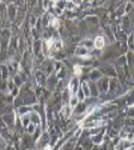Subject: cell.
I'll use <instances>...</instances> for the list:
<instances>
[{
    "instance_id": "9",
    "label": "cell",
    "mask_w": 134,
    "mask_h": 150,
    "mask_svg": "<svg viewBox=\"0 0 134 150\" xmlns=\"http://www.w3.org/2000/svg\"><path fill=\"white\" fill-rule=\"evenodd\" d=\"M126 150H134V148H128V149H126Z\"/></svg>"
},
{
    "instance_id": "8",
    "label": "cell",
    "mask_w": 134,
    "mask_h": 150,
    "mask_svg": "<svg viewBox=\"0 0 134 150\" xmlns=\"http://www.w3.org/2000/svg\"><path fill=\"white\" fill-rule=\"evenodd\" d=\"M66 7H67V8H73L74 6H73V3L68 1V3H66Z\"/></svg>"
},
{
    "instance_id": "1",
    "label": "cell",
    "mask_w": 134,
    "mask_h": 150,
    "mask_svg": "<svg viewBox=\"0 0 134 150\" xmlns=\"http://www.w3.org/2000/svg\"><path fill=\"white\" fill-rule=\"evenodd\" d=\"M78 77H73L71 79V83H69V90L73 95L77 94V90H78Z\"/></svg>"
},
{
    "instance_id": "2",
    "label": "cell",
    "mask_w": 134,
    "mask_h": 150,
    "mask_svg": "<svg viewBox=\"0 0 134 150\" xmlns=\"http://www.w3.org/2000/svg\"><path fill=\"white\" fill-rule=\"evenodd\" d=\"M93 46L96 48H98V49H102L104 47V39L102 36H97L95 39V41H93Z\"/></svg>"
},
{
    "instance_id": "7",
    "label": "cell",
    "mask_w": 134,
    "mask_h": 150,
    "mask_svg": "<svg viewBox=\"0 0 134 150\" xmlns=\"http://www.w3.org/2000/svg\"><path fill=\"white\" fill-rule=\"evenodd\" d=\"M74 73L76 74H80V66H74Z\"/></svg>"
},
{
    "instance_id": "3",
    "label": "cell",
    "mask_w": 134,
    "mask_h": 150,
    "mask_svg": "<svg viewBox=\"0 0 134 150\" xmlns=\"http://www.w3.org/2000/svg\"><path fill=\"white\" fill-rule=\"evenodd\" d=\"M76 54H77V55H80V57L86 55V54H88V49L85 48V47H78L77 51H76Z\"/></svg>"
},
{
    "instance_id": "4",
    "label": "cell",
    "mask_w": 134,
    "mask_h": 150,
    "mask_svg": "<svg viewBox=\"0 0 134 150\" xmlns=\"http://www.w3.org/2000/svg\"><path fill=\"white\" fill-rule=\"evenodd\" d=\"M83 93H84V96H86V97L91 95L90 88H89V85L86 84V82H84V83H83Z\"/></svg>"
},
{
    "instance_id": "6",
    "label": "cell",
    "mask_w": 134,
    "mask_h": 150,
    "mask_svg": "<svg viewBox=\"0 0 134 150\" xmlns=\"http://www.w3.org/2000/svg\"><path fill=\"white\" fill-rule=\"evenodd\" d=\"M34 129H35V126H34L32 124H29V125H28V132L32 133V132H34Z\"/></svg>"
},
{
    "instance_id": "5",
    "label": "cell",
    "mask_w": 134,
    "mask_h": 150,
    "mask_svg": "<svg viewBox=\"0 0 134 150\" xmlns=\"http://www.w3.org/2000/svg\"><path fill=\"white\" fill-rule=\"evenodd\" d=\"M78 105V96L77 95H73L71 98V107H76Z\"/></svg>"
}]
</instances>
